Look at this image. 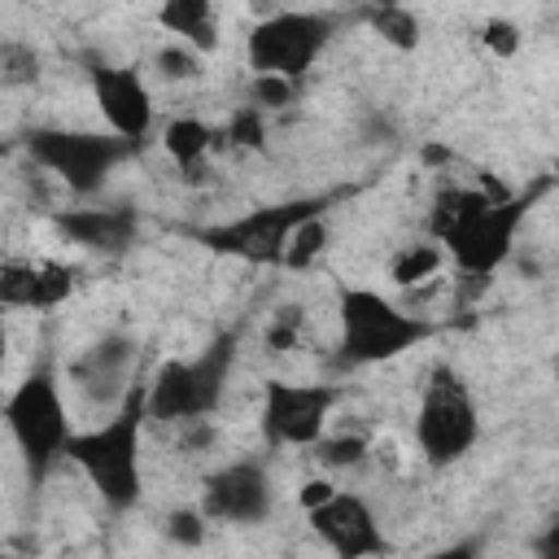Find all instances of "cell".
I'll return each instance as SVG.
<instances>
[{"label":"cell","instance_id":"obj_1","mask_svg":"<svg viewBox=\"0 0 559 559\" xmlns=\"http://www.w3.org/2000/svg\"><path fill=\"white\" fill-rule=\"evenodd\" d=\"M144 419H148V402H144V389L135 384L105 424L74 432L66 445V459L92 480L100 502L114 511H131L140 502V489H144L140 428H144Z\"/></svg>","mask_w":559,"mask_h":559},{"label":"cell","instance_id":"obj_23","mask_svg":"<svg viewBox=\"0 0 559 559\" xmlns=\"http://www.w3.org/2000/svg\"><path fill=\"white\" fill-rule=\"evenodd\" d=\"M223 131H227V144L258 153V148L266 144V118H262V105H240V109L227 118Z\"/></svg>","mask_w":559,"mask_h":559},{"label":"cell","instance_id":"obj_8","mask_svg":"<svg viewBox=\"0 0 559 559\" xmlns=\"http://www.w3.org/2000/svg\"><path fill=\"white\" fill-rule=\"evenodd\" d=\"M537 192H524V197H489L485 205H476L472 214H463L445 236V253L454 258V266L463 275H493L511 249H515V231L520 223L528 218V205H533Z\"/></svg>","mask_w":559,"mask_h":559},{"label":"cell","instance_id":"obj_20","mask_svg":"<svg viewBox=\"0 0 559 559\" xmlns=\"http://www.w3.org/2000/svg\"><path fill=\"white\" fill-rule=\"evenodd\" d=\"M441 262H445V249H441V240H419V245H406V249L393 258L389 275H393V284H402V288H415L419 280H432V275L441 271Z\"/></svg>","mask_w":559,"mask_h":559},{"label":"cell","instance_id":"obj_16","mask_svg":"<svg viewBox=\"0 0 559 559\" xmlns=\"http://www.w3.org/2000/svg\"><path fill=\"white\" fill-rule=\"evenodd\" d=\"M57 231L87 249V253H122L135 231H140V218L127 210V205H92V210H57L52 214Z\"/></svg>","mask_w":559,"mask_h":559},{"label":"cell","instance_id":"obj_6","mask_svg":"<svg viewBox=\"0 0 559 559\" xmlns=\"http://www.w3.org/2000/svg\"><path fill=\"white\" fill-rule=\"evenodd\" d=\"M4 424L35 476H44L70 445V415L61 402V384L48 367H35L4 402Z\"/></svg>","mask_w":559,"mask_h":559},{"label":"cell","instance_id":"obj_11","mask_svg":"<svg viewBox=\"0 0 559 559\" xmlns=\"http://www.w3.org/2000/svg\"><path fill=\"white\" fill-rule=\"evenodd\" d=\"M197 507L210 520H223V524H258V520L271 515L275 489H271V476L258 459H236V463L205 476Z\"/></svg>","mask_w":559,"mask_h":559},{"label":"cell","instance_id":"obj_17","mask_svg":"<svg viewBox=\"0 0 559 559\" xmlns=\"http://www.w3.org/2000/svg\"><path fill=\"white\" fill-rule=\"evenodd\" d=\"M157 26L192 44L197 52L218 48V22H214V0H162Z\"/></svg>","mask_w":559,"mask_h":559},{"label":"cell","instance_id":"obj_15","mask_svg":"<svg viewBox=\"0 0 559 559\" xmlns=\"http://www.w3.org/2000/svg\"><path fill=\"white\" fill-rule=\"evenodd\" d=\"M79 271L66 262H4L0 266V301L9 310H52L74 293Z\"/></svg>","mask_w":559,"mask_h":559},{"label":"cell","instance_id":"obj_30","mask_svg":"<svg viewBox=\"0 0 559 559\" xmlns=\"http://www.w3.org/2000/svg\"><path fill=\"white\" fill-rule=\"evenodd\" d=\"M35 79H39V57L17 44H4V83H35Z\"/></svg>","mask_w":559,"mask_h":559},{"label":"cell","instance_id":"obj_3","mask_svg":"<svg viewBox=\"0 0 559 559\" xmlns=\"http://www.w3.org/2000/svg\"><path fill=\"white\" fill-rule=\"evenodd\" d=\"M341 314V354L345 362H393L406 349L432 341V323L419 314H406L376 288H345L336 301Z\"/></svg>","mask_w":559,"mask_h":559},{"label":"cell","instance_id":"obj_34","mask_svg":"<svg viewBox=\"0 0 559 559\" xmlns=\"http://www.w3.org/2000/svg\"><path fill=\"white\" fill-rule=\"evenodd\" d=\"M367 4H406V0H367Z\"/></svg>","mask_w":559,"mask_h":559},{"label":"cell","instance_id":"obj_9","mask_svg":"<svg viewBox=\"0 0 559 559\" xmlns=\"http://www.w3.org/2000/svg\"><path fill=\"white\" fill-rule=\"evenodd\" d=\"M323 205H328V201H314V197H306V201H284V205H266V210H253V214H245V218H231V223H223V227L201 231V240H205L210 249H218V253H236V258H245V262L275 266V262H284L293 231H297L306 218L323 214Z\"/></svg>","mask_w":559,"mask_h":559},{"label":"cell","instance_id":"obj_19","mask_svg":"<svg viewBox=\"0 0 559 559\" xmlns=\"http://www.w3.org/2000/svg\"><path fill=\"white\" fill-rule=\"evenodd\" d=\"M367 26L397 52L419 48V17L406 4H367Z\"/></svg>","mask_w":559,"mask_h":559},{"label":"cell","instance_id":"obj_29","mask_svg":"<svg viewBox=\"0 0 559 559\" xmlns=\"http://www.w3.org/2000/svg\"><path fill=\"white\" fill-rule=\"evenodd\" d=\"M205 524H210V515H205L201 507H183V511H170V520H166V533H170L179 546H201V537H205Z\"/></svg>","mask_w":559,"mask_h":559},{"label":"cell","instance_id":"obj_28","mask_svg":"<svg viewBox=\"0 0 559 559\" xmlns=\"http://www.w3.org/2000/svg\"><path fill=\"white\" fill-rule=\"evenodd\" d=\"M480 44H485L493 57H515L520 44H524V35H520L515 22H507V17H489V22L480 26Z\"/></svg>","mask_w":559,"mask_h":559},{"label":"cell","instance_id":"obj_4","mask_svg":"<svg viewBox=\"0 0 559 559\" xmlns=\"http://www.w3.org/2000/svg\"><path fill=\"white\" fill-rule=\"evenodd\" d=\"M140 144L122 140L118 131H70V127H31L26 131V157L35 166H44L48 175H57L70 192L92 197L105 175L127 162Z\"/></svg>","mask_w":559,"mask_h":559},{"label":"cell","instance_id":"obj_5","mask_svg":"<svg viewBox=\"0 0 559 559\" xmlns=\"http://www.w3.org/2000/svg\"><path fill=\"white\" fill-rule=\"evenodd\" d=\"M480 437V415L476 402L463 384V376L450 362H437L428 371L424 397H419V415H415V445L432 467H450L459 463Z\"/></svg>","mask_w":559,"mask_h":559},{"label":"cell","instance_id":"obj_7","mask_svg":"<svg viewBox=\"0 0 559 559\" xmlns=\"http://www.w3.org/2000/svg\"><path fill=\"white\" fill-rule=\"evenodd\" d=\"M336 26L341 22L332 13H323V9H275L262 22H253V31L245 35L249 66L258 74L301 79L323 57V48L332 44Z\"/></svg>","mask_w":559,"mask_h":559},{"label":"cell","instance_id":"obj_25","mask_svg":"<svg viewBox=\"0 0 559 559\" xmlns=\"http://www.w3.org/2000/svg\"><path fill=\"white\" fill-rule=\"evenodd\" d=\"M157 74L162 79H170V83H188V79H197L201 74V52L192 48V44H183V39H175V44H166V48H157Z\"/></svg>","mask_w":559,"mask_h":559},{"label":"cell","instance_id":"obj_27","mask_svg":"<svg viewBox=\"0 0 559 559\" xmlns=\"http://www.w3.org/2000/svg\"><path fill=\"white\" fill-rule=\"evenodd\" d=\"M293 100H297V79H288V74H253V105L284 109Z\"/></svg>","mask_w":559,"mask_h":559},{"label":"cell","instance_id":"obj_10","mask_svg":"<svg viewBox=\"0 0 559 559\" xmlns=\"http://www.w3.org/2000/svg\"><path fill=\"white\" fill-rule=\"evenodd\" d=\"M336 406L332 384L266 380L262 389V432L271 445H314Z\"/></svg>","mask_w":559,"mask_h":559},{"label":"cell","instance_id":"obj_22","mask_svg":"<svg viewBox=\"0 0 559 559\" xmlns=\"http://www.w3.org/2000/svg\"><path fill=\"white\" fill-rule=\"evenodd\" d=\"M310 450H314V459H319L323 467H332V472H349V467H362V463H367V454H371L367 437H358V432L319 437Z\"/></svg>","mask_w":559,"mask_h":559},{"label":"cell","instance_id":"obj_33","mask_svg":"<svg viewBox=\"0 0 559 559\" xmlns=\"http://www.w3.org/2000/svg\"><path fill=\"white\" fill-rule=\"evenodd\" d=\"M419 157H424V162H428V166H441V162H454V157H450V153H445V148H437V144H428V148H424V153H419Z\"/></svg>","mask_w":559,"mask_h":559},{"label":"cell","instance_id":"obj_32","mask_svg":"<svg viewBox=\"0 0 559 559\" xmlns=\"http://www.w3.org/2000/svg\"><path fill=\"white\" fill-rule=\"evenodd\" d=\"M533 550H537V555H546V559H559V520L537 537V546H533Z\"/></svg>","mask_w":559,"mask_h":559},{"label":"cell","instance_id":"obj_12","mask_svg":"<svg viewBox=\"0 0 559 559\" xmlns=\"http://www.w3.org/2000/svg\"><path fill=\"white\" fill-rule=\"evenodd\" d=\"M87 79H92V96L109 131H118L131 144H144L153 131V96L144 79L131 66H92Z\"/></svg>","mask_w":559,"mask_h":559},{"label":"cell","instance_id":"obj_31","mask_svg":"<svg viewBox=\"0 0 559 559\" xmlns=\"http://www.w3.org/2000/svg\"><path fill=\"white\" fill-rule=\"evenodd\" d=\"M332 493H336V485H332V480H306V485L297 489V502H301V507L310 511V507H319V502H328Z\"/></svg>","mask_w":559,"mask_h":559},{"label":"cell","instance_id":"obj_18","mask_svg":"<svg viewBox=\"0 0 559 559\" xmlns=\"http://www.w3.org/2000/svg\"><path fill=\"white\" fill-rule=\"evenodd\" d=\"M162 144L175 157V166H197V162L210 157V148L227 144V131H214L201 118H170L166 131H162Z\"/></svg>","mask_w":559,"mask_h":559},{"label":"cell","instance_id":"obj_35","mask_svg":"<svg viewBox=\"0 0 559 559\" xmlns=\"http://www.w3.org/2000/svg\"><path fill=\"white\" fill-rule=\"evenodd\" d=\"M555 179H559V162H555Z\"/></svg>","mask_w":559,"mask_h":559},{"label":"cell","instance_id":"obj_2","mask_svg":"<svg viewBox=\"0 0 559 559\" xmlns=\"http://www.w3.org/2000/svg\"><path fill=\"white\" fill-rule=\"evenodd\" d=\"M236 362V332L214 336L197 358H170L157 367V376L144 384V402H148V419L162 424H201L227 389Z\"/></svg>","mask_w":559,"mask_h":559},{"label":"cell","instance_id":"obj_13","mask_svg":"<svg viewBox=\"0 0 559 559\" xmlns=\"http://www.w3.org/2000/svg\"><path fill=\"white\" fill-rule=\"evenodd\" d=\"M310 528L319 533V542L328 550H336L341 559H358V555H380L384 550V533L376 524V511L367 507L362 493H345L336 489L328 502L310 507Z\"/></svg>","mask_w":559,"mask_h":559},{"label":"cell","instance_id":"obj_14","mask_svg":"<svg viewBox=\"0 0 559 559\" xmlns=\"http://www.w3.org/2000/svg\"><path fill=\"white\" fill-rule=\"evenodd\" d=\"M135 336L127 332H105L92 349H83L74 362H70V380L79 384V393L87 402H118L127 397L131 389V367H135Z\"/></svg>","mask_w":559,"mask_h":559},{"label":"cell","instance_id":"obj_26","mask_svg":"<svg viewBox=\"0 0 559 559\" xmlns=\"http://www.w3.org/2000/svg\"><path fill=\"white\" fill-rule=\"evenodd\" d=\"M301 323H306V310L301 306H280L271 314V328H266V349H275V354L293 349L297 336H301Z\"/></svg>","mask_w":559,"mask_h":559},{"label":"cell","instance_id":"obj_24","mask_svg":"<svg viewBox=\"0 0 559 559\" xmlns=\"http://www.w3.org/2000/svg\"><path fill=\"white\" fill-rule=\"evenodd\" d=\"M323 245H328V227H323V218L314 214V218H306V223L293 231V240H288V253H284V266H293V271L310 266V262L323 253Z\"/></svg>","mask_w":559,"mask_h":559},{"label":"cell","instance_id":"obj_21","mask_svg":"<svg viewBox=\"0 0 559 559\" xmlns=\"http://www.w3.org/2000/svg\"><path fill=\"white\" fill-rule=\"evenodd\" d=\"M485 201H489L485 188H441L437 201H432V236L441 240L463 214H472V210L485 205Z\"/></svg>","mask_w":559,"mask_h":559}]
</instances>
